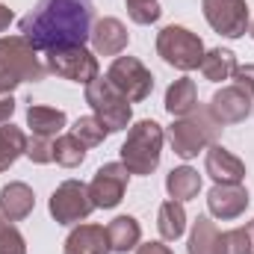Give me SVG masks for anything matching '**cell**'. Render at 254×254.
Here are the masks:
<instances>
[{
	"instance_id": "1",
	"label": "cell",
	"mask_w": 254,
	"mask_h": 254,
	"mask_svg": "<svg viewBox=\"0 0 254 254\" xmlns=\"http://www.w3.org/2000/svg\"><path fill=\"white\" fill-rule=\"evenodd\" d=\"M21 36L42 54L68 45H86L95 27L92 0H39L21 18Z\"/></svg>"
},
{
	"instance_id": "2",
	"label": "cell",
	"mask_w": 254,
	"mask_h": 254,
	"mask_svg": "<svg viewBox=\"0 0 254 254\" xmlns=\"http://www.w3.org/2000/svg\"><path fill=\"white\" fill-rule=\"evenodd\" d=\"M166 133L154 119H142L127 130V139L122 145V163L130 175H154L163 157Z\"/></svg>"
},
{
	"instance_id": "3",
	"label": "cell",
	"mask_w": 254,
	"mask_h": 254,
	"mask_svg": "<svg viewBox=\"0 0 254 254\" xmlns=\"http://www.w3.org/2000/svg\"><path fill=\"white\" fill-rule=\"evenodd\" d=\"M219 133H222V125L213 119V113L207 107H198L190 116L175 119V125L169 127L166 136L172 142V151L181 160H192L201 151H207L210 145H216L219 142Z\"/></svg>"
},
{
	"instance_id": "4",
	"label": "cell",
	"mask_w": 254,
	"mask_h": 254,
	"mask_svg": "<svg viewBox=\"0 0 254 254\" xmlns=\"http://www.w3.org/2000/svg\"><path fill=\"white\" fill-rule=\"evenodd\" d=\"M86 104L92 107L95 119L107 127V133H122V130H127L130 119H133L130 101H127L107 77H95L86 86Z\"/></svg>"
},
{
	"instance_id": "5",
	"label": "cell",
	"mask_w": 254,
	"mask_h": 254,
	"mask_svg": "<svg viewBox=\"0 0 254 254\" xmlns=\"http://www.w3.org/2000/svg\"><path fill=\"white\" fill-rule=\"evenodd\" d=\"M157 54L163 57V63L178 71H195L207 51L198 33H192L181 24H169L157 33Z\"/></svg>"
},
{
	"instance_id": "6",
	"label": "cell",
	"mask_w": 254,
	"mask_h": 254,
	"mask_svg": "<svg viewBox=\"0 0 254 254\" xmlns=\"http://www.w3.org/2000/svg\"><path fill=\"white\" fill-rule=\"evenodd\" d=\"M0 74L15 77L18 83H39L48 68L24 36H0Z\"/></svg>"
},
{
	"instance_id": "7",
	"label": "cell",
	"mask_w": 254,
	"mask_h": 254,
	"mask_svg": "<svg viewBox=\"0 0 254 254\" xmlns=\"http://www.w3.org/2000/svg\"><path fill=\"white\" fill-rule=\"evenodd\" d=\"M45 68L63 80L71 83H83L89 86L95 77H101L98 71V57L95 51H89L86 45H68V48H54L45 54Z\"/></svg>"
},
{
	"instance_id": "8",
	"label": "cell",
	"mask_w": 254,
	"mask_h": 254,
	"mask_svg": "<svg viewBox=\"0 0 254 254\" xmlns=\"http://www.w3.org/2000/svg\"><path fill=\"white\" fill-rule=\"evenodd\" d=\"M48 210L57 219V225H80V222H86L92 216V210H95V201L89 195V184L63 181L51 195Z\"/></svg>"
},
{
	"instance_id": "9",
	"label": "cell",
	"mask_w": 254,
	"mask_h": 254,
	"mask_svg": "<svg viewBox=\"0 0 254 254\" xmlns=\"http://www.w3.org/2000/svg\"><path fill=\"white\" fill-rule=\"evenodd\" d=\"M107 80L125 95L130 104H139V101L151 98V92H154V74L136 57H116L113 65L107 68Z\"/></svg>"
},
{
	"instance_id": "10",
	"label": "cell",
	"mask_w": 254,
	"mask_h": 254,
	"mask_svg": "<svg viewBox=\"0 0 254 254\" xmlns=\"http://www.w3.org/2000/svg\"><path fill=\"white\" fill-rule=\"evenodd\" d=\"M207 24L225 36V39H240L249 33V3L246 0H201Z\"/></svg>"
},
{
	"instance_id": "11",
	"label": "cell",
	"mask_w": 254,
	"mask_h": 254,
	"mask_svg": "<svg viewBox=\"0 0 254 254\" xmlns=\"http://www.w3.org/2000/svg\"><path fill=\"white\" fill-rule=\"evenodd\" d=\"M127 181H130V172L125 169V163H104L89 184V195L95 201V210L98 207L101 210L119 207L127 192Z\"/></svg>"
},
{
	"instance_id": "12",
	"label": "cell",
	"mask_w": 254,
	"mask_h": 254,
	"mask_svg": "<svg viewBox=\"0 0 254 254\" xmlns=\"http://www.w3.org/2000/svg\"><path fill=\"white\" fill-rule=\"evenodd\" d=\"M254 98L246 92V89H240L237 83H231V86H222L213 98H210V104H207V110L213 113V119L219 122V125H240V122H246L249 116H252Z\"/></svg>"
},
{
	"instance_id": "13",
	"label": "cell",
	"mask_w": 254,
	"mask_h": 254,
	"mask_svg": "<svg viewBox=\"0 0 254 254\" xmlns=\"http://www.w3.org/2000/svg\"><path fill=\"white\" fill-rule=\"evenodd\" d=\"M249 190L243 184H216L213 190L207 192V207H210V216L222 219V222H231V219H240L246 210H249Z\"/></svg>"
},
{
	"instance_id": "14",
	"label": "cell",
	"mask_w": 254,
	"mask_h": 254,
	"mask_svg": "<svg viewBox=\"0 0 254 254\" xmlns=\"http://www.w3.org/2000/svg\"><path fill=\"white\" fill-rule=\"evenodd\" d=\"M204 172L213 178V184H243L246 181V163L219 142L207 148Z\"/></svg>"
},
{
	"instance_id": "15",
	"label": "cell",
	"mask_w": 254,
	"mask_h": 254,
	"mask_svg": "<svg viewBox=\"0 0 254 254\" xmlns=\"http://www.w3.org/2000/svg\"><path fill=\"white\" fill-rule=\"evenodd\" d=\"M89 42H92L95 57H119L127 51L130 33L119 18H101V21H95Z\"/></svg>"
},
{
	"instance_id": "16",
	"label": "cell",
	"mask_w": 254,
	"mask_h": 254,
	"mask_svg": "<svg viewBox=\"0 0 254 254\" xmlns=\"http://www.w3.org/2000/svg\"><path fill=\"white\" fill-rule=\"evenodd\" d=\"M63 254H110L107 228H104V225L80 222V225L65 237Z\"/></svg>"
},
{
	"instance_id": "17",
	"label": "cell",
	"mask_w": 254,
	"mask_h": 254,
	"mask_svg": "<svg viewBox=\"0 0 254 254\" xmlns=\"http://www.w3.org/2000/svg\"><path fill=\"white\" fill-rule=\"evenodd\" d=\"M36 207V195L27 184L15 181V184H6L0 190V216L6 222H24Z\"/></svg>"
},
{
	"instance_id": "18",
	"label": "cell",
	"mask_w": 254,
	"mask_h": 254,
	"mask_svg": "<svg viewBox=\"0 0 254 254\" xmlns=\"http://www.w3.org/2000/svg\"><path fill=\"white\" fill-rule=\"evenodd\" d=\"M65 125H68V119L57 107H45V104H30L27 107V127L33 130V136L57 139L65 130Z\"/></svg>"
},
{
	"instance_id": "19",
	"label": "cell",
	"mask_w": 254,
	"mask_h": 254,
	"mask_svg": "<svg viewBox=\"0 0 254 254\" xmlns=\"http://www.w3.org/2000/svg\"><path fill=\"white\" fill-rule=\"evenodd\" d=\"M195 110H198V86H195V80H190V77L175 80L166 89V113L172 119H184Z\"/></svg>"
},
{
	"instance_id": "20",
	"label": "cell",
	"mask_w": 254,
	"mask_h": 254,
	"mask_svg": "<svg viewBox=\"0 0 254 254\" xmlns=\"http://www.w3.org/2000/svg\"><path fill=\"white\" fill-rule=\"evenodd\" d=\"M107 240H110V252L116 254L136 252V246L142 243V228L133 216H116L107 225Z\"/></svg>"
},
{
	"instance_id": "21",
	"label": "cell",
	"mask_w": 254,
	"mask_h": 254,
	"mask_svg": "<svg viewBox=\"0 0 254 254\" xmlns=\"http://www.w3.org/2000/svg\"><path fill=\"white\" fill-rule=\"evenodd\" d=\"M157 231H160V237H163L166 243H175V240L184 237V231H187V210H184L181 201L169 198V201L160 204V213H157Z\"/></svg>"
},
{
	"instance_id": "22",
	"label": "cell",
	"mask_w": 254,
	"mask_h": 254,
	"mask_svg": "<svg viewBox=\"0 0 254 254\" xmlns=\"http://www.w3.org/2000/svg\"><path fill=\"white\" fill-rule=\"evenodd\" d=\"M166 192H169V198H175L181 204L192 201L201 192V175L192 166H178L166 175Z\"/></svg>"
},
{
	"instance_id": "23",
	"label": "cell",
	"mask_w": 254,
	"mask_h": 254,
	"mask_svg": "<svg viewBox=\"0 0 254 254\" xmlns=\"http://www.w3.org/2000/svg\"><path fill=\"white\" fill-rule=\"evenodd\" d=\"M237 54L234 51H228V48H213V51H207L204 54V60H201V74L207 77V80H213V83H222V80H231L234 77V71H237Z\"/></svg>"
},
{
	"instance_id": "24",
	"label": "cell",
	"mask_w": 254,
	"mask_h": 254,
	"mask_svg": "<svg viewBox=\"0 0 254 254\" xmlns=\"http://www.w3.org/2000/svg\"><path fill=\"white\" fill-rule=\"evenodd\" d=\"M24 154H27V133L21 127H15L12 122L0 125V175L6 169H12L15 160Z\"/></svg>"
},
{
	"instance_id": "25",
	"label": "cell",
	"mask_w": 254,
	"mask_h": 254,
	"mask_svg": "<svg viewBox=\"0 0 254 254\" xmlns=\"http://www.w3.org/2000/svg\"><path fill=\"white\" fill-rule=\"evenodd\" d=\"M216 240H219V228L210 216H198L192 222L190 234V254H216Z\"/></svg>"
},
{
	"instance_id": "26",
	"label": "cell",
	"mask_w": 254,
	"mask_h": 254,
	"mask_svg": "<svg viewBox=\"0 0 254 254\" xmlns=\"http://www.w3.org/2000/svg\"><path fill=\"white\" fill-rule=\"evenodd\" d=\"M83 160H86V145L74 133H60L54 139V163H60L63 169H77Z\"/></svg>"
},
{
	"instance_id": "27",
	"label": "cell",
	"mask_w": 254,
	"mask_h": 254,
	"mask_svg": "<svg viewBox=\"0 0 254 254\" xmlns=\"http://www.w3.org/2000/svg\"><path fill=\"white\" fill-rule=\"evenodd\" d=\"M71 133H74L86 148H98V145H104V139L110 136L107 127L101 125L95 116H80V119L74 122V127H71Z\"/></svg>"
},
{
	"instance_id": "28",
	"label": "cell",
	"mask_w": 254,
	"mask_h": 254,
	"mask_svg": "<svg viewBox=\"0 0 254 254\" xmlns=\"http://www.w3.org/2000/svg\"><path fill=\"white\" fill-rule=\"evenodd\" d=\"M216 254H252V240L246 228H231V231H219L216 240Z\"/></svg>"
},
{
	"instance_id": "29",
	"label": "cell",
	"mask_w": 254,
	"mask_h": 254,
	"mask_svg": "<svg viewBox=\"0 0 254 254\" xmlns=\"http://www.w3.org/2000/svg\"><path fill=\"white\" fill-rule=\"evenodd\" d=\"M125 3H127V15H130V21H133V24H142V27L157 24L160 15H163V9H160L157 0H125Z\"/></svg>"
},
{
	"instance_id": "30",
	"label": "cell",
	"mask_w": 254,
	"mask_h": 254,
	"mask_svg": "<svg viewBox=\"0 0 254 254\" xmlns=\"http://www.w3.org/2000/svg\"><path fill=\"white\" fill-rule=\"evenodd\" d=\"M0 254H27L21 231L15 228V222H6L3 216H0Z\"/></svg>"
},
{
	"instance_id": "31",
	"label": "cell",
	"mask_w": 254,
	"mask_h": 254,
	"mask_svg": "<svg viewBox=\"0 0 254 254\" xmlns=\"http://www.w3.org/2000/svg\"><path fill=\"white\" fill-rule=\"evenodd\" d=\"M24 157H30V160L39 163V166L54 163V139H48V136H30V139H27V154H24Z\"/></svg>"
},
{
	"instance_id": "32",
	"label": "cell",
	"mask_w": 254,
	"mask_h": 254,
	"mask_svg": "<svg viewBox=\"0 0 254 254\" xmlns=\"http://www.w3.org/2000/svg\"><path fill=\"white\" fill-rule=\"evenodd\" d=\"M231 80H234L240 89H246V92L254 98V65H237V71H234Z\"/></svg>"
},
{
	"instance_id": "33",
	"label": "cell",
	"mask_w": 254,
	"mask_h": 254,
	"mask_svg": "<svg viewBox=\"0 0 254 254\" xmlns=\"http://www.w3.org/2000/svg\"><path fill=\"white\" fill-rule=\"evenodd\" d=\"M136 254H175L166 243H139L136 246Z\"/></svg>"
},
{
	"instance_id": "34",
	"label": "cell",
	"mask_w": 254,
	"mask_h": 254,
	"mask_svg": "<svg viewBox=\"0 0 254 254\" xmlns=\"http://www.w3.org/2000/svg\"><path fill=\"white\" fill-rule=\"evenodd\" d=\"M12 113H15V98L12 95H3L0 98V125H6L12 119Z\"/></svg>"
},
{
	"instance_id": "35",
	"label": "cell",
	"mask_w": 254,
	"mask_h": 254,
	"mask_svg": "<svg viewBox=\"0 0 254 254\" xmlns=\"http://www.w3.org/2000/svg\"><path fill=\"white\" fill-rule=\"evenodd\" d=\"M18 86V80L15 77H6V74H0V98L3 95H12V89Z\"/></svg>"
},
{
	"instance_id": "36",
	"label": "cell",
	"mask_w": 254,
	"mask_h": 254,
	"mask_svg": "<svg viewBox=\"0 0 254 254\" xmlns=\"http://www.w3.org/2000/svg\"><path fill=\"white\" fill-rule=\"evenodd\" d=\"M12 18H15V15H12V9L0 3V33H3V30H9V24H12Z\"/></svg>"
},
{
	"instance_id": "37",
	"label": "cell",
	"mask_w": 254,
	"mask_h": 254,
	"mask_svg": "<svg viewBox=\"0 0 254 254\" xmlns=\"http://www.w3.org/2000/svg\"><path fill=\"white\" fill-rule=\"evenodd\" d=\"M246 231H249V240H252V254H254V219L246 225Z\"/></svg>"
},
{
	"instance_id": "38",
	"label": "cell",
	"mask_w": 254,
	"mask_h": 254,
	"mask_svg": "<svg viewBox=\"0 0 254 254\" xmlns=\"http://www.w3.org/2000/svg\"><path fill=\"white\" fill-rule=\"evenodd\" d=\"M249 36H252V39H254V21H252V24H249Z\"/></svg>"
}]
</instances>
